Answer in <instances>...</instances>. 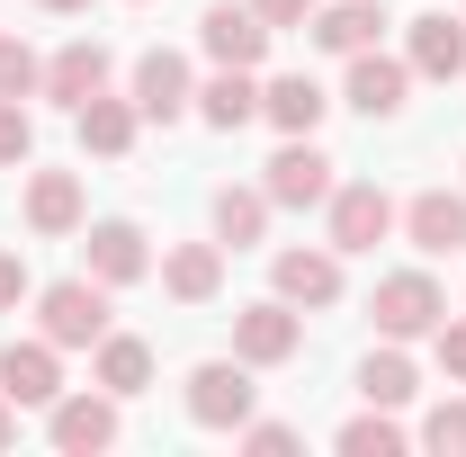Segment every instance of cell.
Wrapping results in <instances>:
<instances>
[{
	"label": "cell",
	"instance_id": "obj_8",
	"mask_svg": "<svg viewBox=\"0 0 466 457\" xmlns=\"http://www.w3.org/2000/svg\"><path fill=\"white\" fill-rule=\"evenodd\" d=\"M269 18L251 9V0H216L207 18H198V46H207V63H233V72H260L269 63Z\"/></svg>",
	"mask_w": 466,
	"mask_h": 457
},
{
	"label": "cell",
	"instance_id": "obj_15",
	"mask_svg": "<svg viewBox=\"0 0 466 457\" xmlns=\"http://www.w3.org/2000/svg\"><path fill=\"white\" fill-rule=\"evenodd\" d=\"M404 63H412V81H458L466 72V18L421 9V18L404 27Z\"/></svg>",
	"mask_w": 466,
	"mask_h": 457
},
{
	"label": "cell",
	"instance_id": "obj_5",
	"mask_svg": "<svg viewBox=\"0 0 466 457\" xmlns=\"http://www.w3.org/2000/svg\"><path fill=\"white\" fill-rule=\"evenodd\" d=\"M269 296H288L296 314L341 305V251H332V242H288V251L269 260Z\"/></svg>",
	"mask_w": 466,
	"mask_h": 457
},
{
	"label": "cell",
	"instance_id": "obj_12",
	"mask_svg": "<svg viewBox=\"0 0 466 457\" xmlns=\"http://www.w3.org/2000/svg\"><path fill=\"white\" fill-rule=\"evenodd\" d=\"M404 242L421 251V260H458L466 251V188H421V198H404Z\"/></svg>",
	"mask_w": 466,
	"mask_h": 457
},
{
	"label": "cell",
	"instance_id": "obj_13",
	"mask_svg": "<svg viewBox=\"0 0 466 457\" xmlns=\"http://www.w3.org/2000/svg\"><path fill=\"white\" fill-rule=\"evenodd\" d=\"M135 108L153 117V126H171V117L198 108V72H188V55H171V46H153V55H135V90H126Z\"/></svg>",
	"mask_w": 466,
	"mask_h": 457
},
{
	"label": "cell",
	"instance_id": "obj_3",
	"mask_svg": "<svg viewBox=\"0 0 466 457\" xmlns=\"http://www.w3.org/2000/svg\"><path fill=\"white\" fill-rule=\"evenodd\" d=\"M179 395H188V421L198 431H242L251 403H260V386H251V359H198Z\"/></svg>",
	"mask_w": 466,
	"mask_h": 457
},
{
	"label": "cell",
	"instance_id": "obj_31",
	"mask_svg": "<svg viewBox=\"0 0 466 457\" xmlns=\"http://www.w3.org/2000/svg\"><path fill=\"white\" fill-rule=\"evenodd\" d=\"M233 440H242L251 457H288V449H296V431H288V421H242Z\"/></svg>",
	"mask_w": 466,
	"mask_h": 457
},
{
	"label": "cell",
	"instance_id": "obj_28",
	"mask_svg": "<svg viewBox=\"0 0 466 457\" xmlns=\"http://www.w3.org/2000/svg\"><path fill=\"white\" fill-rule=\"evenodd\" d=\"M421 449H440V457H466V395L431 403V421H421Z\"/></svg>",
	"mask_w": 466,
	"mask_h": 457
},
{
	"label": "cell",
	"instance_id": "obj_9",
	"mask_svg": "<svg viewBox=\"0 0 466 457\" xmlns=\"http://www.w3.org/2000/svg\"><path fill=\"white\" fill-rule=\"evenodd\" d=\"M296 350H305V314H296L288 296H260V305L233 314V359H251V368H288Z\"/></svg>",
	"mask_w": 466,
	"mask_h": 457
},
{
	"label": "cell",
	"instance_id": "obj_33",
	"mask_svg": "<svg viewBox=\"0 0 466 457\" xmlns=\"http://www.w3.org/2000/svg\"><path fill=\"white\" fill-rule=\"evenodd\" d=\"M251 9H260L269 27H305V18H314V0H251Z\"/></svg>",
	"mask_w": 466,
	"mask_h": 457
},
{
	"label": "cell",
	"instance_id": "obj_34",
	"mask_svg": "<svg viewBox=\"0 0 466 457\" xmlns=\"http://www.w3.org/2000/svg\"><path fill=\"white\" fill-rule=\"evenodd\" d=\"M9 440H18V403L0 395V449H9Z\"/></svg>",
	"mask_w": 466,
	"mask_h": 457
},
{
	"label": "cell",
	"instance_id": "obj_1",
	"mask_svg": "<svg viewBox=\"0 0 466 457\" xmlns=\"http://www.w3.org/2000/svg\"><path fill=\"white\" fill-rule=\"evenodd\" d=\"M108 296H116V287H99L90 269L36 287V332H46L55 350H99V332H108Z\"/></svg>",
	"mask_w": 466,
	"mask_h": 457
},
{
	"label": "cell",
	"instance_id": "obj_11",
	"mask_svg": "<svg viewBox=\"0 0 466 457\" xmlns=\"http://www.w3.org/2000/svg\"><path fill=\"white\" fill-rule=\"evenodd\" d=\"M81 269H90L99 287L153 279V242H144V225H135V216H99V225H90V242H81Z\"/></svg>",
	"mask_w": 466,
	"mask_h": 457
},
{
	"label": "cell",
	"instance_id": "obj_23",
	"mask_svg": "<svg viewBox=\"0 0 466 457\" xmlns=\"http://www.w3.org/2000/svg\"><path fill=\"white\" fill-rule=\"evenodd\" d=\"M207 216H216V242H225V251H260V233H269L279 207H269V188H216Z\"/></svg>",
	"mask_w": 466,
	"mask_h": 457
},
{
	"label": "cell",
	"instance_id": "obj_18",
	"mask_svg": "<svg viewBox=\"0 0 466 457\" xmlns=\"http://www.w3.org/2000/svg\"><path fill=\"white\" fill-rule=\"evenodd\" d=\"M72 126H81V153L126 162V153H135V135H144V108H135V99H116V90H99V99H81V108H72Z\"/></svg>",
	"mask_w": 466,
	"mask_h": 457
},
{
	"label": "cell",
	"instance_id": "obj_32",
	"mask_svg": "<svg viewBox=\"0 0 466 457\" xmlns=\"http://www.w3.org/2000/svg\"><path fill=\"white\" fill-rule=\"evenodd\" d=\"M431 350H440L449 386H466V314H458V323H440V332H431Z\"/></svg>",
	"mask_w": 466,
	"mask_h": 457
},
{
	"label": "cell",
	"instance_id": "obj_6",
	"mask_svg": "<svg viewBox=\"0 0 466 457\" xmlns=\"http://www.w3.org/2000/svg\"><path fill=\"white\" fill-rule=\"evenodd\" d=\"M332 171H341V162H332V153H323L314 135H288V144L269 153V171H260V188H269V207H323V198L341 188Z\"/></svg>",
	"mask_w": 466,
	"mask_h": 457
},
{
	"label": "cell",
	"instance_id": "obj_2",
	"mask_svg": "<svg viewBox=\"0 0 466 457\" xmlns=\"http://www.w3.org/2000/svg\"><path fill=\"white\" fill-rule=\"evenodd\" d=\"M368 314H377V332H386V341H431V332L449 323V296H440L431 269H386L377 296H368Z\"/></svg>",
	"mask_w": 466,
	"mask_h": 457
},
{
	"label": "cell",
	"instance_id": "obj_24",
	"mask_svg": "<svg viewBox=\"0 0 466 457\" xmlns=\"http://www.w3.org/2000/svg\"><path fill=\"white\" fill-rule=\"evenodd\" d=\"M198 117H207V126H225V135H242V126L260 117V81H251V72H233V63H216V81H198Z\"/></svg>",
	"mask_w": 466,
	"mask_h": 457
},
{
	"label": "cell",
	"instance_id": "obj_35",
	"mask_svg": "<svg viewBox=\"0 0 466 457\" xmlns=\"http://www.w3.org/2000/svg\"><path fill=\"white\" fill-rule=\"evenodd\" d=\"M36 9H55V18H72V9H90V0H36Z\"/></svg>",
	"mask_w": 466,
	"mask_h": 457
},
{
	"label": "cell",
	"instance_id": "obj_21",
	"mask_svg": "<svg viewBox=\"0 0 466 457\" xmlns=\"http://www.w3.org/2000/svg\"><path fill=\"white\" fill-rule=\"evenodd\" d=\"M90 386H108L116 403H135L144 386H153V350L135 341V332H99V350H90Z\"/></svg>",
	"mask_w": 466,
	"mask_h": 457
},
{
	"label": "cell",
	"instance_id": "obj_17",
	"mask_svg": "<svg viewBox=\"0 0 466 457\" xmlns=\"http://www.w3.org/2000/svg\"><path fill=\"white\" fill-rule=\"evenodd\" d=\"M108 72H116V55L99 36H72L63 55H46V99H55V108H81V99L108 90Z\"/></svg>",
	"mask_w": 466,
	"mask_h": 457
},
{
	"label": "cell",
	"instance_id": "obj_30",
	"mask_svg": "<svg viewBox=\"0 0 466 457\" xmlns=\"http://www.w3.org/2000/svg\"><path fill=\"white\" fill-rule=\"evenodd\" d=\"M18 305H36V279H27V251L0 242V314H18Z\"/></svg>",
	"mask_w": 466,
	"mask_h": 457
},
{
	"label": "cell",
	"instance_id": "obj_10",
	"mask_svg": "<svg viewBox=\"0 0 466 457\" xmlns=\"http://www.w3.org/2000/svg\"><path fill=\"white\" fill-rule=\"evenodd\" d=\"M341 108H359L368 126H386V117H404L412 108V63L404 55H350V81H341Z\"/></svg>",
	"mask_w": 466,
	"mask_h": 457
},
{
	"label": "cell",
	"instance_id": "obj_14",
	"mask_svg": "<svg viewBox=\"0 0 466 457\" xmlns=\"http://www.w3.org/2000/svg\"><path fill=\"white\" fill-rule=\"evenodd\" d=\"M0 395L18 403V412H46L63 395V350L36 332V341H9L0 350Z\"/></svg>",
	"mask_w": 466,
	"mask_h": 457
},
{
	"label": "cell",
	"instance_id": "obj_19",
	"mask_svg": "<svg viewBox=\"0 0 466 457\" xmlns=\"http://www.w3.org/2000/svg\"><path fill=\"white\" fill-rule=\"evenodd\" d=\"M18 207H27V233H46V242L81 233V216H90L72 171H27V198H18Z\"/></svg>",
	"mask_w": 466,
	"mask_h": 457
},
{
	"label": "cell",
	"instance_id": "obj_22",
	"mask_svg": "<svg viewBox=\"0 0 466 457\" xmlns=\"http://www.w3.org/2000/svg\"><path fill=\"white\" fill-rule=\"evenodd\" d=\"M162 287H171L179 305H207L225 287V242H179V251H162Z\"/></svg>",
	"mask_w": 466,
	"mask_h": 457
},
{
	"label": "cell",
	"instance_id": "obj_26",
	"mask_svg": "<svg viewBox=\"0 0 466 457\" xmlns=\"http://www.w3.org/2000/svg\"><path fill=\"white\" fill-rule=\"evenodd\" d=\"M332 449H341V457H395V449H404V421H395L386 403H368L359 421H341V431H332Z\"/></svg>",
	"mask_w": 466,
	"mask_h": 457
},
{
	"label": "cell",
	"instance_id": "obj_7",
	"mask_svg": "<svg viewBox=\"0 0 466 457\" xmlns=\"http://www.w3.org/2000/svg\"><path fill=\"white\" fill-rule=\"evenodd\" d=\"M116 431H126V412H116L108 386H99V395H55V403H46V440H55L63 457H99V449H116Z\"/></svg>",
	"mask_w": 466,
	"mask_h": 457
},
{
	"label": "cell",
	"instance_id": "obj_4",
	"mask_svg": "<svg viewBox=\"0 0 466 457\" xmlns=\"http://www.w3.org/2000/svg\"><path fill=\"white\" fill-rule=\"evenodd\" d=\"M395 216H404V207H395L377 179H341V188L323 198V225H332V251H341V260L350 251H377V242L395 233Z\"/></svg>",
	"mask_w": 466,
	"mask_h": 457
},
{
	"label": "cell",
	"instance_id": "obj_25",
	"mask_svg": "<svg viewBox=\"0 0 466 457\" xmlns=\"http://www.w3.org/2000/svg\"><path fill=\"white\" fill-rule=\"evenodd\" d=\"M359 395H368V403H386V412H404V403L421 395V377H412L404 341H386V350H368V359H359Z\"/></svg>",
	"mask_w": 466,
	"mask_h": 457
},
{
	"label": "cell",
	"instance_id": "obj_16",
	"mask_svg": "<svg viewBox=\"0 0 466 457\" xmlns=\"http://www.w3.org/2000/svg\"><path fill=\"white\" fill-rule=\"evenodd\" d=\"M386 27H395V18H386L377 0H314V18H305V36H314L323 55H341V63H350V55H368Z\"/></svg>",
	"mask_w": 466,
	"mask_h": 457
},
{
	"label": "cell",
	"instance_id": "obj_20",
	"mask_svg": "<svg viewBox=\"0 0 466 457\" xmlns=\"http://www.w3.org/2000/svg\"><path fill=\"white\" fill-rule=\"evenodd\" d=\"M260 117H269L279 135H314V126L332 117V99H323L314 72H279V81H260Z\"/></svg>",
	"mask_w": 466,
	"mask_h": 457
},
{
	"label": "cell",
	"instance_id": "obj_27",
	"mask_svg": "<svg viewBox=\"0 0 466 457\" xmlns=\"http://www.w3.org/2000/svg\"><path fill=\"white\" fill-rule=\"evenodd\" d=\"M46 90V55L27 36H0V99H36Z\"/></svg>",
	"mask_w": 466,
	"mask_h": 457
},
{
	"label": "cell",
	"instance_id": "obj_29",
	"mask_svg": "<svg viewBox=\"0 0 466 457\" xmlns=\"http://www.w3.org/2000/svg\"><path fill=\"white\" fill-rule=\"evenodd\" d=\"M36 153V117L18 108V99H0V171H18Z\"/></svg>",
	"mask_w": 466,
	"mask_h": 457
}]
</instances>
